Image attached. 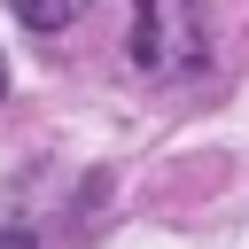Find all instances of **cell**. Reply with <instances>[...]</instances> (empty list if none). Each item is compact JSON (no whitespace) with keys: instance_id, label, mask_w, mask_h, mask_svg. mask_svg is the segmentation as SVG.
<instances>
[{"instance_id":"1","label":"cell","mask_w":249,"mask_h":249,"mask_svg":"<svg viewBox=\"0 0 249 249\" xmlns=\"http://www.w3.org/2000/svg\"><path fill=\"white\" fill-rule=\"evenodd\" d=\"M202 47H195V16H187V0H140L132 8V62L140 70H179V62H195Z\"/></svg>"},{"instance_id":"2","label":"cell","mask_w":249,"mask_h":249,"mask_svg":"<svg viewBox=\"0 0 249 249\" xmlns=\"http://www.w3.org/2000/svg\"><path fill=\"white\" fill-rule=\"evenodd\" d=\"M16 8V23H31V31H62V23H78L93 0H8Z\"/></svg>"},{"instance_id":"3","label":"cell","mask_w":249,"mask_h":249,"mask_svg":"<svg viewBox=\"0 0 249 249\" xmlns=\"http://www.w3.org/2000/svg\"><path fill=\"white\" fill-rule=\"evenodd\" d=\"M0 249H39V241H31L23 226H0Z\"/></svg>"},{"instance_id":"4","label":"cell","mask_w":249,"mask_h":249,"mask_svg":"<svg viewBox=\"0 0 249 249\" xmlns=\"http://www.w3.org/2000/svg\"><path fill=\"white\" fill-rule=\"evenodd\" d=\"M0 93H8V62H0Z\"/></svg>"}]
</instances>
